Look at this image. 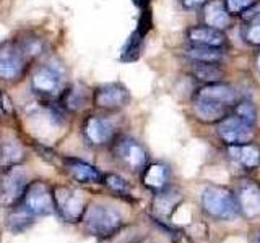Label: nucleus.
<instances>
[{
    "label": "nucleus",
    "mask_w": 260,
    "mask_h": 243,
    "mask_svg": "<svg viewBox=\"0 0 260 243\" xmlns=\"http://www.w3.org/2000/svg\"><path fill=\"white\" fill-rule=\"evenodd\" d=\"M88 233L100 238H109L122 227V216L119 211L109 206H91L83 216Z\"/></svg>",
    "instance_id": "nucleus-1"
},
{
    "label": "nucleus",
    "mask_w": 260,
    "mask_h": 243,
    "mask_svg": "<svg viewBox=\"0 0 260 243\" xmlns=\"http://www.w3.org/2000/svg\"><path fill=\"white\" fill-rule=\"evenodd\" d=\"M202 205L208 214L216 219H231L238 214L239 205L230 191L218 186H208L202 193Z\"/></svg>",
    "instance_id": "nucleus-2"
},
{
    "label": "nucleus",
    "mask_w": 260,
    "mask_h": 243,
    "mask_svg": "<svg viewBox=\"0 0 260 243\" xmlns=\"http://www.w3.org/2000/svg\"><path fill=\"white\" fill-rule=\"evenodd\" d=\"M21 206L29 211L32 216H46L52 214L55 209L54 193L44 182L28 183L26 190L23 193Z\"/></svg>",
    "instance_id": "nucleus-3"
},
{
    "label": "nucleus",
    "mask_w": 260,
    "mask_h": 243,
    "mask_svg": "<svg viewBox=\"0 0 260 243\" xmlns=\"http://www.w3.org/2000/svg\"><path fill=\"white\" fill-rule=\"evenodd\" d=\"M55 208L59 209L60 216L69 222H78L83 219L86 211V201L83 193L73 188H59L54 194Z\"/></svg>",
    "instance_id": "nucleus-4"
},
{
    "label": "nucleus",
    "mask_w": 260,
    "mask_h": 243,
    "mask_svg": "<svg viewBox=\"0 0 260 243\" xmlns=\"http://www.w3.org/2000/svg\"><path fill=\"white\" fill-rule=\"evenodd\" d=\"M31 83L38 94L47 97L60 96L63 91V76L60 70L52 65H43V67L36 68V71L32 73Z\"/></svg>",
    "instance_id": "nucleus-5"
},
{
    "label": "nucleus",
    "mask_w": 260,
    "mask_h": 243,
    "mask_svg": "<svg viewBox=\"0 0 260 243\" xmlns=\"http://www.w3.org/2000/svg\"><path fill=\"white\" fill-rule=\"evenodd\" d=\"M28 186V175L23 169H10L0 182V205L13 206L21 201L23 193Z\"/></svg>",
    "instance_id": "nucleus-6"
},
{
    "label": "nucleus",
    "mask_w": 260,
    "mask_h": 243,
    "mask_svg": "<svg viewBox=\"0 0 260 243\" xmlns=\"http://www.w3.org/2000/svg\"><path fill=\"white\" fill-rule=\"evenodd\" d=\"M218 135L224 143L231 146L246 144L254 136V127L249 125L247 122H244L239 117L231 115V117H224L219 122Z\"/></svg>",
    "instance_id": "nucleus-7"
},
{
    "label": "nucleus",
    "mask_w": 260,
    "mask_h": 243,
    "mask_svg": "<svg viewBox=\"0 0 260 243\" xmlns=\"http://www.w3.org/2000/svg\"><path fill=\"white\" fill-rule=\"evenodd\" d=\"M130 101L128 89L120 83H108L94 91V104L101 109H120Z\"/></svg>",
    "instance_id": "nucleus-8"
},
{
    "label": "nucleus",
    "mask_w": 260,
    "mask_h": 243,
    "mask_svg": "<svg viewBox=\"0 0 260 243\" xmlns=\"http://www.w3.org/2000/svg\"><path fill=\"white\" fill-rule=\"evenodd\" d=\"M26 60L18 46H0V78L16 79L23 75Z\"/></svg>",
    "instance_id": "nucleus-9"
},
{
    "label": "nucleus",
    "mask_w": 260,
    "mask_h": 243,
    "mask_svg": "<svg viewBox=\"0 0 260 243\" xmlns=\"http://www.w3.org/2000/svg\"><path fill=\"white\" fill-rule=\"evenodd\" d=\"M195 97L224 105V107H234L238 104V93H236V89L231 88L230 85L219 83V81L218 83H207L205 86H202L197 94H195Z\"/></svg>",
    "instance_id": "nucleus-10"
},
{
    "label": "nucleus",
    "mask_w": 260,
    "mask_h": 243,
    "mask_svg": "<svg viewBox=\"0 0 260 243\" xmlns=\"http://www.w3.org/2000/svg\"><path fill=\"white\" fill-rule=\"evenodd\" d=\"M116 154L132 170H138L146 164V151L143 149V146L135 140H130V138H124L117 143Z\"/></svg>",
    "instance_id": "nucleus-11"
},
{
    "label": "nucleus",
    "mask_w": 260,
    "mask_h": 243,
    "mask_svg": "<svg viewBox=\"0 0 260 243\" xmlns=\"http://www.w3.org/2000/svg\"><path fill=\"white\" fill-rule=\"evenodd\" d=\"M83 130H85L86 140L96 146L109 143L112 140L114 133H116V127H114L111 120L104 118V117H96V115L89 117L85 122Z\"/></svg>",
    "instance_id": "nucleus-12"
},
{
    "label": "nucleus",
    "mask_w": 260,
    "mask_h": 243,
    "mask_svg": "<svg viewBox=\"0 0 260 243\" xmlns=\"http://www.w3.org/2000/svg\"><path fill=\"white\" fill-rule=\"evenodd\" d=\"M65 169L70 177L80 183H100L103 182V174L100 169L80 159H65Z\"/></svg>",
    "instance_id": "nucleus-13"
},
{
    "label": "nucleus",
    "mask_w": 260,
    "mask_h": 243,
    "mask_svg": "<svg viewBox=\"0 0 260 243\" xmlns=\"http://www.w3.org/2000/svg\"><path fill=\"white\" fill-rule=\"evenodd\" d=\"M190 43L193 46H207L221 49L226 44V36L223 31L215 29L211 26H193L187 32Z\"/></svg>",
    "instance_id": "nucleus-14"
},
{
    "label": "nucleus",
    "mask_w": 260,
    "mask_h": 243,
    "mask_svg": "<svg viewBox=\"0 0 260 243\" xmlns=\"http://www.w3.org/2000/svg\"><path fill=\"white\" fill-rule=\"evenodd\" d=\"M203 18L207 26L223 31L231 24V13L228 12L224 2L221 0H210L203 8Z\"/></svg>",
    "instance_id": "nucleus-15"
},
{
    "label": "nucleus",
    "mask_w": 260,
    "mask_h": 243,
    "mask_svg": "<svg viewBox=\"0 0 260 243\" xmlns=\"http://www.w3.org/2000/svg\"><path fill=\"white\" fill-rule=\"evenodd\" d=\"M238 205L247 217H257L260 214V188L254 183L241 186L238 194Z\"/></svg>",
    "instance_id": "nucleus-16"
},
{
    "label": "nucleus",
    "mask_w": 260,
    "mask_h": 243,
    "mask_svg": "<svg viewBox=\"0 0 260 243\" xmlns=\"http://www.w3.org/2000/svg\"><path fill=\"white\" fill-rule=\"evenodd\" d=\"M228 109L230 107H224V105H219L215 102H208V101H203V99H193V112L202 122H216V120H223L228 113Z\"/></svg>",
    "instance_id": "nucleus-17"
},
{
    "label": "nucleus",
    "mask_w": 260,
    "mask_h": 243,
    "mask_svg": "<svg viewBox=\"0 0 260 243\" xmlns=\"http://www.w3.org/2000/svg\"><path fill=\"white\" fill-rule=\"evenodd\" d=\"M230 152L236 160H239L241 164L247 169H254L260 164V151L254 144L246 143V144L233 146Z\"/></svg>",
    "instance_id": "nucleus-18"
},
{
    "label": "nucleus",
    "mask_w": 260,
    "mask_h": 243,
    "mask_svg": "<svg viewBox=\"0 0 260 243\" xmlns=\"http://www.w3.org/2000/svg\"><path fill=\"white\" fill-rule=\"evenodd\" d=\"M169 170L165 164H151L143 172V183L154 190L162 188L168 183Z\"/></svg>",
    "instance_id": "nucleus-19"
},
{
    "label": "nucleus",
    "mask_w": 260,
    "mask_h": 243,
    "mask_svg": "<svg viewBox=\"0 0 260 243\" xmlns=\"http://www.w3.org/2000/svg\"><path fill=\"white\" fill-rule=\"evenodd\" d=\"M32 219H35V216H32L29 211L24 209L23 206H20V208H16V209H12L10 214L7 216V227L12 232L18 233V232L26 230L28 227L32 222H35Z\"/></svg>",
    "instance_id": "nucleus-20"
},
{
    "label": "nucleus",
    "mask_w": 260,
    "mask_h": 243,
    "mask_svg": "<svg viewBox=\"0 0 260 243\" xmlns=\"http://www.w3.org/2000/svg\"><path fill=\"white\" fill-rule=\"evenodd\" d=\"M187 54L195 62H205V63H218L223 57L221 49L207 47V46H192L187 51Z\"/></svg>",
    "instance_id": "nucleus-21"
},
{
    "label": "nucleus",
    "mask_w": 260,
    "mask_h": 243,
    "mask_svg": "<svg viewBox=\"0 0 260 243\" xmlns=\"http://www.w3.org/2000/svg\"><path fill=\"white\" fill-rule=\"evenodd\" d=\"M62 105L70 110H80L85 107L86 104V94L85 89L81 86H73L70 89H63L62 91Z\"/></svg>",
    "instance_id": "nucleus-22"
},
{
    "label": "nucleus",
    "mask_w": 260,
    "mask_h": 243,
    "mask_svg": "<svg viewBox=\"0 0 260 243\" xmlns=\"http://www.w3.org/2000/svg\"><path fill=\"white\" fill-rule=\"evenodd\" d=\"M179 201H181V196H179V193L176 191L159 193L156 194V198H154V211L161 216H169Z\"/></svg>",
    "instance_id": "nucleus-23"
},
{
    "label": "nucleus",
    "mask_w": 260,
    "mask_h": 243,
    "mask_svg": "<svg viewBox=\"0 0 260 243\" xmlns=\"http://www.w3.org/2000/svg\"><path fill=\"white\" fill-rule=\"evenodd\" d=\"M195 76L207 83H218L221 79L223 73L216 67V63H205V62H197L193 67Z\"/></svg>",
    "instance_id": "nucleus-24"
},
{
    "label": "nucleus",
    "mask_w": 260,
    "mask_h": 243,
    "mask_svg": "<svg viewBox=\"0 0 260 243\" xmlns=\"http://www.w3.org/2000/svg\"><path fill=\"white\" fill-rule=\"evenodd\" d=\"M142 37H143V32L138 31V29L128 37L127 44L124 46V51H122V60L132 62V60L138 59V55H140V49H142Z\"/></svg>",
    "instance_id": "nucleus-25"
},
{
    "label": "nucleus",
    "mask_w": 260,
    "mask_h": 243,
    "mask_svg": "<svg viewBox=\"0 0 260 243\" xmlns=\"http://www.w3.org/2000/svg\"><path fill=\"white\" fill-rule=\"evenodd\" d=\"M234 112H236V117L242 118L244 122H247L249 125L254 127L255 122H257V109L255 105L249 102V101H238V104L234 105Z\"/></svg>",
    "instance_id": "nucleus-26"
},
{
    "label": "nucleus",
    "mask_w": 260,
    "mask_h": 243,
    "mask_svg": "<svg viewBox=\"0 0 260 243\" xmlns=\"http://www.w3.org/2000/svg\"><path fill=\"white\" fill-rule=\"evenodd\" d=\"M16 46H18L21 54L26 57V59H31V57H38L39 54H43V51H44L43 40L38 39V37H32V36L23 39L21 43L16 44Z\"/></svg>",
    "instance_id": "nucleus-27"
},
{
    "label": "nucleus",
    "mask_w": 260,
    "mask_h": 243,
    "mask_svg": "<svg viewBox=\"0 0 260 243\" xmlns=\"http://www.w3.org/2000/svg\"><path fill=\"white\" fill-rule=\"evenodd\" d=\"M244 39L252 46H260V15L252 20L244 29Z\"/></svg>",
    "instance_id": "nucleus-28"
},
{
    "label": "nucleus",
    "mask_w": 260,
    "mask_h": 243,
    "mask_svg": "<svg viewBox=\"0 0 260 243\" xmlns=\"http://www.w3.org/2000/svg\"><path fill=\"white\" fill-rule=\"evenodd\" d=\"M257 4V0H224V5L231 15H239L242 12H247Z\"/></svg>",
    "instance_id": "nucleus-29"
},
{
    "label": "nucleus",
    "mask_w": 260,
    "mask_h": 243,
    "mask_svg": "<svg viewBox=\"0 0 260 243\" xmlns=\"http://www.w3.org/2000/svg\"><path fill=\"white\" fill-rule=\"evenodd\" d=\"M104 183L108 185L112 191H116V193H128V190H130L127 180H124V178L116 175V174L106 177L104 178Z\"/></svg>",
    "instance_id": "nucleus-30"
},
{
    "label": "nucleus",
    "mask_w": 260,
    "mask_h": 243,
    "mask_svg": "<svg viewBox=\"0 0 260 243\" xmlns=\"http://www.w3.org/2000/svg\"><path fill=\"white\" fill-rule=\"evenodd\" d=\"M210 0H181V4L187 10H195V8H200L205 4H208Z\"/></svg>",
    "instance_id": "nucleus-31"
},
{
    "label": "nucleus",
    "mask_w": 260,
    "mask_h": 243,
    "mask_svg": "<svg viewBox=\"0 0 260 243\" xmlns=\"http://www.w3.org/2000/svg\"><path fill=\"white\" fill-rule=\"evenodd\" d=\"M12 110V107H10V101H7V97H5V94L0 91V112L2 113H8Z\"/></svg>",
    "instance_id": "nucleus-32"
},
{
    "label": "nucleus",
    "mask_w": 260,
    "mask_h": 243,
    "mask_svg": "<svg viewBox=\"0 0 260 243\" xmlns=\"http://www.w3.org/2000/svg\"><path fill=\"white\" fill-rule=\"evenodd\" d=\"M148 2H150V0H134V4L137 7H140V8H145L146 5H148Z\"/></svg>",
    "instance_id": "nucleus-33"
},
{
    "label": "nucleus",
    "mask_w": 260,
    "mask_h": 243,
    "mask_svg": "<svg viewBox=\"0 0 260 243\" xmlns=\"http://www.w3.org/2000/svg\"><path fill=\"white\" fill-rule=\"evenodd\" d=\"M255 67H257V70H258V73H260V54L257 55V59H255Z\"/></svg>",
    "instance_id": "nucleus-34"
},
{
    "label": "nucleus",
    "mask_w": 260,
    "mask_h": 243,
    "mask_svg": "<svg viewBox=\"0 0 260 243\" xmlns=\"http://www.w3.org/2000/svg\"><path fill=\"white\" fill-rule=\"evenodd\" d=\"M257 243H260V237H258V240H257Z\"/></svg>",
    "instance_id": "nucleus-35"
}]
</instances>
